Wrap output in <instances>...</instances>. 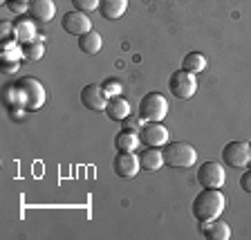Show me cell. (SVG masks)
Here are the masks:
<instances>
[{
  "label": "cell",
  "instance_id": "obj_1",
  "mask_svg": "<svg viewBox=\"0 0 251 240\" xmlns=\"http://www.w3.org/2000/svg\"><path fill=\"white\" fill-rule=\"evenodd\" d=\"M226 207V200L222 195L220 188H204L195 195L193 204H191V213L198 222H209V220H215L222 215Z\"/></svg>",
  "mask_w": 251,
  "mask_h": 240
},
{
  "label": "cell",
  "instance_id": "obj_2",
  "mask_svg": "<svg viewBox=\"0 0 251 240\" xmlns=\"http://www.w3.org/2000/svg\"><path fill=\"white\" fill-rule=\"evenodd\" d=\"M16 90H18V106L25 108L27 112H36L45 106V88L38 79L34 77H21L16 81Z\"/></svg>",
  "mask_w": 251,
  "mask_h": 240
},
{
  "label": "cell",
  "instance_id": "obj_3",
  "mask_svg": "<svg viewBox=\"0 0 251 240\" xmlns=\"http://www.w3.org/2000/svg\"><path fill=\"white\" fill-rule=\"evenodd\" d=\"M164 166L188 168L198 162V151L186 141H168L164 146Z\"/></svg>",
  "mask_w": 251,
  "mask_h": 240
},
{
  "label": "cell",
  "instance_id": "obj_4",
  "mask_svg": "<svg viewBox=\"0 0 251 240\" xmlns=\"http://www.w3.org/2000/svg\"><path fill=\"white\" fill-rule=\"evenodd\" d=\"M168 112V101L159 92H148L139 101V117L144 121H162Z\"/></svg>",
  "mask_w": 251,
  "mask_h": 240
},
{
  "label": "cell",
  "instance_id": "obj_5",
  "mask_svg": "<svg viewBox=\"0 0 251 240\" xmlns=\"http://www.w3.org/2000/svg\"><path fill=\"white\" fill-rule=\"evenodd\" d=\"M168 90H171V94L175 99H191L195 94V90H198V79H195V74L179 68L168 79Z\"/></svg>",
  "mask_w": 251,
  "mask_h": 240
},
{
  "label": "cell",
  "instance_id": "obj_6",
  "mask_svg": "<svg viewBox=\"0 0 251 240\" xmlns=\"http://www.w3.org/2000/svg\"><path fill=\"white\" fill-rule=\"evenodd\" d=\"M251 160L249 153V144L245 141H229L225 148H222V162L231 168H245Z\"/></svg>",
  "mask_w": 251,
  "mask_h": 240
},
{
  "label": "cell",
  "instance_id": "obj_7",
  "mask_svg": "<svg viewBox=\"0 0 251 240\" xmlns=\"http://www.w3.org/2000/svg\"><path fill=\"white\" fill-rule=\"evenodd\" d=\"M139 168H141V162H139V155H135V153H117L115 160H112V171L121 180L137 178Z\"/></svg>",
  "mask_w": 251,
  "mask_h": 240
},
{
  "label": "cell",
  "instance_id": "obj_8",
  "mask_svg": "<svg viewBox=\"0 0 251 240\" xmlns=\"http://www.w3.org/2000/svg\"><path fill=\"white\" fill-rule=\"evenodd\" d=\"M141 144L146 146H155V148H164L168 144V128L162 121H146L139 131Z\"/></svg>",
  "mask_w": 251,
  "mask_h": 240
},
{
  "label": "cell",
  "instance_id": "obj_9",
  "mask_svg": "<svg viewBox=\"0 0 251 240\" xmlns=\"http://www.w3.org/2000/svg\"><path fill=\"white\" fill-rule=\"evenodd\" d=\"M225 168L220 162H204L198 168V182L204 188H220L225 184Z\"/></svg>",
  "mask_w": 251,
  "mask_h": 240
},
{
  "label": "cell",
  "instance_id": "obj_10",
  "mask_svg": "<svg viewBox=\"0 0 251 240\" xmlns=\"http://www.w3.org/2000/svg\"><path fill=\"white\" fill-rule=\"evenodd\" d=\"M61 27L72 36H81V34L92 29V18L88 14H83V11L72 9L61 18Z\"/></svg>",
  "mask_w": 251,
  "mask_h": 240
},
{
  "label": "cell",
  "instance_id": "obj_11",
  "mask_svg": "<svg viewBox=\"0 0 251 240\" xmlns=\"http://www.w3.org/2000/svg\"><path fill=\"white\" fill-rule=\"evenodd\" d=\"M81 104L88 110H105L108 106V97L103 94V88L97 83H88L83 90H81Z\"/></svg>",
  "mask_w": 251,
  "mask_h": 240
},
{
  "label": "cell",
  "instance_id": "obj_12",
  "mask_svg": "<svg viewBox=\"0 0 251 240\" xmlns=\"http://www.w3.org/2000/svg\"><path fill=\"white\" fill-rule=\"evenodd\" d=\"M198 225H200V234L206 240H229L231 238V227L222 218L209 220V222H198Z\"/></svg>",
  "mask_w": 251,
  "mask_h": 240
},
{
  "label": "cell",
  "instance_id": "obj_13",
  "mask_svg": "<svg viewBox=\"0 0 251 240\" xmlns=\"http://www.w3.org/2000/svg\"><path fill=\"white\" fill-rule=\"evenodd\" d=\"M27 14L38 23H50L56 16V2L54 0H29Z\"/></svg>",
  "mask_w": 251,
  "mask_h": 240
},
{
  "label": "cell",
  "instance_id": "obj_14",
  "mask_svg": "<svg viewBox=\"0 0 251 240\" xmlns=\"http://www.w3.org/2000/svg\"><path fill=\"white\" fill-rule=\"evenodd\" d=\"M139 146H141V137H139L137 131H128V128H124V131L117 133V137H115L117 153H135Z\"/></svg>",
  "mask_w": 251,
  "mask_h": 240
},
{
  "label": "cell",
  "instance_id": "obj_15",
  "mask_svg": "<svg viewBox=\"0 0 251 240\" xmlns=\"http://www.w3.org/2000/svg\"><path fill=\"white\" fill-rule=\"evenodd\" d=\"M105 115L110 117L112 121H124L126 117L130 115V104L124 99V97H110L108 99V106H105V110H103Z\"/></svg>",
  "mask_w": 251,
  "mask_h": 240
},
{
  "label": "cell",
  "instance_id": "obj_16",
  "mask_svg": "<svg viewBox=\"0 0 251 240\" xmlns=\"http://www.w3.org/2000/svg\"><path fill=\"white\" fill-rule=\"evenodd\" d=\"M139 162H141V168H146V171H159V168L164 166V153H162V148L146 146L144 151L139 153Z\"/></svg>",
  "mask_w": 251,
  "mask_h": 240
},
{
  "label": "cell",
  "instance_id": "obj_17",
  "mask_svg": "<svg viewBox=\"0 0 251 240\" xmlns=\"http://www.w3.org/2000/svg\"><path fill=\"white\" fill-rule=\"evenodd\" d=\"M14 27H16V38H18L21 45H25L29 41H36L41 36L36 31V21L34 18H21V21L14 23Z\"/></svg>",
  "mask_w": 251,
  "mask_h": 240
},
{
  "label": "cell",
  "instance_id": "obj_18",
  "mask_svg": "<svg viewBox=\"0 0 251 240\" xmlns=\"http://www.w3.org/2000/svg\"><path fill=\"white\" fill-rule=\"evenodd\" d=\"M126 9H128V0H101L99 2L101 16L108 21H119L126 14Z\"/></svg>",
  "mask_w": 251,
  "mask_h": 240
},
{
  "label": "cell",
  "instance_id": "obj_19",
  "mask_svg": "<svg viewBox=\"0 0 251 240\" xmlns=\"http://www.w3.org/2000/svg\"><path fill=\"white\" fill-rule=\"evenodd\" d=\"M76 43H78V50H81L83 54H90V56H92V54H99L101 47H103V41H101V36L94 29L81 34Z\"/></svg>",
  "mask_w": 251,
  "mask_h": 240
},
{
  "label": "cell",
  "instance_id": "obj_20",
  "mask_svg": "<svg viewBox=\"0 0 251 240\" xmlns=\"http://www.w3.org/2000/svg\"><path fill=\"white\" fill-rule=\"evenodd\" d=\"M204 68H206V58H204L202 52H188L186 56L182 58V70H186V72H191V74L204 72Z\"/></svg>",
  "mask_w": 251,
  "mask_h": 240
},
{
  "label": "cell",
  "instance_id": "obj_21",
  "mask_svg": "<svg viewBox=\"0 0 251 240\" xmlns=\"http://www.w3.org/2000/svg\"><path fill=\"white\" fill-rule=\"evenodd\" d=\"M23 54H25V61H41L43 54H45V45H43V34L36 41H29L23 45Z\"/></svg>",
  "mask_w": 251,
  "mask_h": 240
},
{
  "label": "cell",
  "instance_id": "obj_22",
  "mask_svg": "<svg viewBox=\"0 0 251 240\" xmlns=\"http://www.w3.org/2000/svg\"><path fill=\"white\" fill-rule=\"evenodd\" d=\"M2 104H5L7 108L18 106V90H16V83H9L2 88Z\"/></svg>",
  "mask_w": 251,
  "mask_h": 240
},
{
  "label": "cell",
  "instance_id": "obj_23",
  "mask_svg": "<svg viewBox=\"0 0 251 240\" xmlns=\"http://www.w3.org/2000/svg\"><path fill=\"white\" fill-rule=\"evenodd\" d=\"M101 88H103V94L108 97V99H110V97H119L121 90H124L117 79H105L103 83H101Z\"/></svg>",
  "mask_w": 251,
  "mask_h": 240
},
{
  "label": "cell",
  "instance_id": "obj_24",
  "mask_svg": "<svg viewBox=\"0 0 251 240\" xmlns=\"http://www.w3.org/2000/svg\"><path fill=\"white\" fill-rule=\"evenodd\" d=\"M99 2L101 0H72L74 9L83 11V14H92L94 9H99Z\"/></svg>",
  "mask_w": 251,
  "mask_h": 240
},
{
  "label": "cell",
  "instance_id": "obj_25",
  "mask_svg": "<svg viewBox=\"0 0 251 240\" xmlns=\"http://www.w3.org/2000/svg\"><path fill=\"white\" fill-rule=\"evenodd\" d=\"M5 7L11 11V14L21 16L23 11H27V9H29V2H27V0H7V2H5Z\"/></svg>",
  "mask_w": 251,
  "mask_h": 240
},
{
  "label": "cell",
  "instance_id": "obj_26",
  "mask_svg": "<svg viewBox=\"0 0 251 240\" xmlns=\"http://www.w3.org/2000/svg\"><path fill=\"white\" fill-rule=\"evenodd\" d=\"M21 58H25V54H23V45L2 50V61H21Z\"/></svg>",
  "mask_w": 251,
  "mask_h": 240
},
{
  "label": "cell",
  "instance_id": "obj_27",
  "mask_svg": "<svg viewBox=\"0 0 251 240\" xmlns=\"http://www.w3.org/2000/svg\"><path fill=\"white\" fill-rule=\"evenodd\" d=\"M121 124H124V128H128V131H137V133H139V131H141V126L146 124V121L141 119V117H135V115L130 112V115L126 117V119L121 121Z\"/></svg>",
  "mask_w": 251,
  "mask_h": 240
},
{
  "label": "cell",
  "instance_id": "obj_28",
  "mask_svg": "<svg viewBox=\"0 0 251 240\" xmlns=\"http://www.w3.org/2000/svg\"><path fill=\"white\" fill-rule=\"evenodd\" d=\"M240 188L245 191V193L251 195V168H247L245 173H242V178H240Z\"/></svg>",
  "mask_w": 251,
  "mask_h": 240
},
{
  "label": "cell",
  "instance_id": "obj_29",
  "mask_svg": "<svg viewBox=\"0 0 251 240\" xmlns=\"http://www.w3.org/2000/svg\"><path fill=\"white\" fill-rule=\"evenodd\" d=\"M0 34H2V41H5V38H14L16 27L11 25V23H2V25H0Z\"/></svg>",
  "mask_w": 251,
  "mask_h": 240
},
{
  "label": "cell",
  "instance_id": "obj_30",
  "mask_svg": "<svg viewBox=\"0 0 251 240\" xmlns=\"http://www.w3.org/2000/svg\"><path fill=\"white\" fill-rule=\"evenodd\" d=\"M18 65H21V61H2V72L14 74L16 70H18Z\"/></svg>",
  "mask_w": 251,
  "mask_h": 240
},
{
  "label": "cell",
  "instance_id": "obj_31",
  "mask_svg": "<svg viewBox=\"0 0 251 240\" xmlns=\"http://www.w3.org/2000/svg\"><path fill=\"white\" fill-rule=\"evenodd\" d=\"M247 168H251V160H249V164H247Z\"/></svg>",
  "mask_w": 251,
  "mask_h": 240
},
{
  "label": "cell",
  "instance_id": "obj_32",
  "mask_svg": "<svg viewBox=\"0 0 251 240\" xmlns=\"http://www.w3.org/2000/svg\"><path fill=\"white\" fill-rule=\"evenodd\" d=\"M249 153H251V141H249Z\"/></svg>",
  "mask_w": 251,
  "mask_h": 240
}]
</instances>
